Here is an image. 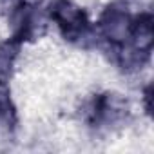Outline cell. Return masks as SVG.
Segmentation results:
<instances>
[{"label": "cell", "instance_id": "cell-1", "mask_svg": "<svg viewBox=\"0 0 154 154\" xmlns=\"http://www.w3.org/2000/svg\"><path fill=\"white\" fill-rule=\"evenodd\" d=\"M49 17L58 26L62 36L69 42H82L89 36L91 22L85 11L71 0H54L49 6Z\"/></svg>", "mask_w": 154, "mask_h": 154}, {"label": "cell", "instance_id": "cell-2", "mask_svg": "<svg viewBox=\"0 0 154 154\" xmlns=\"http://www.w3.org/2000/svg\"><path fill=\"white\" fill-rule=\"evenodd\" d=\"M131 20H132L131 15L120 6H107L105 11L100 15L98 29H100L102 36L112 45V49L127 45Z\"/></svg>", "mask_w": 154, "mask_h": 154}, {"label": "cell", "instance_id": "cell-3", "mask_svg": "<svg viewBox=\"0 0 154 154\" xmlns=\"http://www.w3.org/2000/svg\"><path fill=\"white\" fill-rule=\"evenodd\" d=\"M127 112L125 102L112 93L98 94L94 96L91 107H89V122L96 125H111L118 122Z\"/></svg>", "mask_w": 154, "mask_h": 154}, {"label": "cell", "instance_id": "cell-4", "mask_svg": "<svg viewBox=\"0 0 154 154\" xmlns=\"http://www.w3.org/2000/svg\"><path fill=\"white\" fill-rule=\"evenodd\" d=\"M129 47L141 58H149L154 44V20L150 13H141L131 20Z\"/></svg>", "mask_w": 154, "mask_h": 154}, {"label": "cell", "instance_id": "cell-5", "mask_svg": "<svg viewBox=\"0 0 154 154\" xmlns=\"http://www.w3.org/2000/svg\"><path fill=\"white\" fill-rule=\"evenodd\" d=\"M20 45H22V42H18L13 36L0 42V82L8 84V80L11 78L15 62L20 53Z\"/></svg>", "mask_w": 154, "mask_h": 154}, {"label": "cell", "instance_id": "cell-6", "mask_svg": "<svg viewBox=\"0 0 154 154\" xmlns=\"http://www.w3.org/2000/svg\"><path fill=\"white\" fill-rule=\"evenodd\" d=\"M0 120L8 127H15L17 123V107L11 100V93L6 82H0Z\"/></svg>", "mask_w": 154, "mask_h": 154}, {"label": "cell", "instance_id": "cell-7", "mask_svg": "<svg viewBox=\"0 0 154 154\" xmlns=\"http://www.w3.org/2000/svg\"><path fill=\"white\" fill-rule=\"evenodd\" d=\"M143 105H145V112L150 116L152 114V84H149L143 91Z\"/></svg>", "mask_w": 154, "mask_h": 154}]
</instances>
